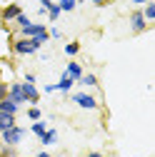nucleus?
Returning <instances> with one entry per match:
<instances>
[{"label":"nucleus","mask_w":155,"mask_h":157,"mask_svg":"<svg viewBox=\"0 0 155 157\" xmlns=\"http://www.w3.org/2000/svg\"><path fill=\"white\" fill-rule=\"evenodd\" d=\"M43 45H45V43L38 40V37H15L13 52H15V55H35Z\"/></svg>","instance_id":"f257e3e1"},{"label":"nucleus","mask_w":155,"mask_h":157,"mask_svg":"<svg viewBox=\"0 0 155 157\" xmlns=\"http://www.w3.org/2000/svg\"><path fill=\"white\" fill-rule=\"evenodd\" d=\"M25 127H20V125H15V127H10V130H5V132H0V140H3V145L5 147H18L23 142V137H25Z\"/></svg>","instance_id":"f03ea898"},{"label":"nucleus","mask_w":155,"mask_h":157,"mask_svg":"<svg viewBox=\"0 0 155 157\" xmlns=\"http://www.w3.org/2000/svg\"><path fill=\"white\" fill-rule=\"evenodd\" d=\"M70 100H73L78 107H83V110H98V107H100V102L95 100L90 92H73Z\"/></svg>","instance_id":"7ed1b4c3"},{"label":"nucleus","mask_w":155,"mask_h":157,"mask_svg":"<svg viewBox=\"0 0 155 157\" xmlns=\"http://www.w3.org/2000/svg\"><path fill=\"white\" fill-rule=\"evenodd\" d=\"M150 25L145 23V17H143V13L140 10H133L130 13V30L135 33V35H140V33H145Z\"/></svg>","instance_id":"20e7f679"},{"label":"nucleus","mask_w":155,"mask_h":157,"mask_svg":"<svg viewBox=\"0 0 155 157\" xmlns=\"http://www.w3.org/2000/svg\"><path fill=\"white\" fill-rule=\"evenodd\" d=\"M20 13H23V8H20V5H18V3H10V5H5L3 10H0V20L8 25V23H13Z\"/></svg>","instance_id":"39448f33"},{"label":"nucleus","mask_w":155,"mask_h":157,"mask_svg":"<svg viewBox=\"0 0 155 157\" xmlns=\"http://www.w3.org/2000/svg\"><path fill=\"white\" fill-rule=\"evenodd\" d=\"M8 97L15 105H25V95H23V82H10L8 85Z\"/></svg>","instance_id":"423d86ee"},{"label":"nucleus","mask_w":155,"mask_h":157,"mask_svg":"<svg viewBox=\"0 0 155 157\" xmlns=\"http://www.w3.org/2000/svg\"><path fill=\"white\" fill-rule=\"evenodd\" d=\"M83 72H85V70H83V65H80V63H75V60H70V63L65 65V70H63V75H68L70 80H75V82L83 77Z\"/></svg>","instance_id":"0eeeda50"},{"label":"nucleus","mask_w":155,"mask_h":157,"mask_svg":"<svg viewBox=\"0 0 155 157\" xmlns=\"http://www.w3.org/2000/svg\"><path fill=\"white\" fill-rule=\"evenodd\" d=\"M23 95H25V102H30V105L40 102V90L35 85H30V82H23Z\"/></svg>","instance_id":"6e6552de"},{"label":"nucleus","mask_w":155,"mask_h":157,"mask_svg":"<svg viewBox=\"0 0 155 157\" xmlns=\"http://www.w3.org/2000/svg\"><path fill=\"white\" fill-rule=\"evenodd\" d=\"M73 87H75V80H70L68 75L60 77V82H55V90H58V92H63V95H70Z\"/></svg>","instance_id":"1a4fd4ad"},{"label":"nucleus","mask_w":155,"mask_h":157,"mask_svg":"<svg viewBox=\"0 0 155 157\" xmlns=\"http://www.w3.org/2000/svg\"><path fill=\"white\" fill-rule=\"evenodd\" d=\"M0 112H8V115H18L20 112V105H15L10 97H3L0 100Z\"/></svg>","instance_id":"9d476101"},{"label":"nucleus","mask_w":155,"mask_h":157,"mask_svg":"<svg viewBox=\"0 0 155 157\" xmlns=\"http://www.w3.org/2000/svg\"><path fill=\"white\" fill-rule=\"evenodd\" d=\"M55 142H58V130H55V127H48L45 135L40 137V145H43V147H50V145H55Z\"/></svg>","instance_id":"9b49d317"},{"label":"nucleus","mask_w":155,"mask_h":157,"mask_svg":"<svg viewBox=\"0 0 155 157\" xmlns=\"http://www.w3.org/2000/svg\"><path fill=\"white\" fill-rule=\"evenodd\" d=\"M78 85H83V87H98V75H95V72H83V77L78 80Z\"/></svg>","instance_id":"f8f14e48"},{"label":"nucleus","mask_w":155,"mask_h":157,"mask_svg":"<svg viewBox=\"0 0 155 157\" xmlns=\"http://www.w3.org/2000/svg\"><path fill=\"white\" fill-rule=\"evenodd\" d=\"M15 115H8V112H0V132H5L10 127H15Z\"/></svg>","instance_id":"ddd939ff"},{"label":"nucleus","mask_w":155,"mask_h":157,"mask_svg":"<svg viewBox=\"0 0 155 157\" xmlns=\"http://www.w3.org/2000/svg\"><path fill=\"white\" fill-rule=\"evenodd\" d=\"M45 130H48V122H45V120H38V122H33V125H30V132L38 137V140H40V137L45 135Z\"/></svg>","instance_id":"4468645a"},{"label":"nucleus","mask_w":155,"mask_h":157,"mask_svg":"<svg viewBox=\"0 0 155 157\" xmlns=\"http://www.w3.org/2000/svg\"><path fill=\"white\" fill-rule=\"evenodd\" d=\"M140 13H143V17H145V23L150 25V23L155 20V3H153V0H150V3H145V8H143Z\"/></svg>","instance_id":"2eb2a0df"},{"label":"nucleus","mask_w":155,"mask_h":157,"mask_svg":"<svg viewBox=\"0 0 155 157\" xmlns=\"http://www.w3.org/2000/svg\"><path fill=\"white\" fill-rule=\"evenodd\" d=\"M25 115H28V120H30V122H38V120H43V110L38 107V105H30V107L25 110Z\"/></svg>","instance_id":"dca6fc26"},{"label":"nucleus","mask_w":155,"mask_h":157,"mask_svg":"<svg viewBox=\"0 0 155 157\" xmlns=\"http://www.w3.org/2000/svg\"><path fill=\"white\" fill-rule=\"evenodd\" d=\"M58 8H60V13H73L78 8V0H55Z\"/></svg>","instance_id":"f3484780"},{"label":"nucleus","mask_w":155,"mask_h":157,"mask_svg":"<svg viewBox=\"0 0 155 157\" xmlns=\"http://www.w3.org/2000/svg\"><path fill=\"white\" fill-rule=\"evenodd\" d=\"M45 15L50 17V23H55V20H58V17H60L63 13H60V8H58V3H50V5L45 8Z\"/></svg>","instance_id":"a211bd4d"},{"label":"nucleus","mask_w":155,"mask_h":157,"mask_svg":"<svg viewBox=\"0 0 155 157\" xmlns=\"http://www.w3.org/2000/svg\"><path fill=\"white\" fill-rule=\"evenodd\" d=\"M63 52H65L68 57H75L78 52H80V43H78V40H73V43H68V45L63 48Z\"/></svg>","instance_id":"6ab92c4d"},{"label":"nucleus","mask_w":155,"mask_h":157,"mask_svg":"<svg viewBox=\"0 0 155 157\" xmlns=\"http://www.w3.org/2000/svg\"><path fill=\"white\" fill-rule=\"evenodd\" d=\"M13 23H15V28H18V30H20V28H25V25H30L33 20H30V17H28L25 13H20V15H18V17H15Z\"/></svg>","instance_id":"aec40b11"},{"label":"nucleus","mask_w":155,"mask_h":157,"mask_svg":"<svg viewBox=\"0 0 155 157\" xmlns=\"http://www.w3.org/2000/svg\"><path fill=\"white\" fill-rule=\"evenodd\" d=\"M48 35L53 37V40H60V37H63V33H60V30H58L55 25H53V28H48Z\"/></svg>","instance_id":"412c9836"},{"label":"nucleus","mask_w":155,"mask_h":157,"mask_svg":"<svg viewBox=\"0 0 155 157\" xmlns=\"http://www.w3.org/2000/svg\"><path fill=\"white\" fill-rule=\"evenodd\" d=\"M3 97H8V82L0 80V100H3Z\"/></svg>","instance_id":"4be33fe9"},{"label":"nucleus","mask_w":155,"mask_h":157,"mask_svg":"<svg viewBox=\"0 0 155 157\" xmlns=\"http://www.w3.org/2000/svg\"><path fill=\"white\" fill-rule=\"evenodd\" d=\"M35 80H38V77H35V72H25V80H23V82H30V85H35Z\"/></svg>","instance_id":"5701e85b"},{"label":"nucleus","mask_w":155,"mask_h":157,"mask_svg":"<svg viewBox=\"0 0 155 157\" xmlns=\"http://www.w3.org/2000/svg\"><path fill=\"white\" fill-rule=\"evenodd\" d=\"M88 3H93V5H98V8H103V5H108V0H88Z\"/></svg>","instance_id":"b1692460"},{"label":"nucleus","mask_w":155,"mask_h":157,"mask_svg":"<svg viewBox=\"0 0 155 157\" xmlns=\"http://www.w3.org/2000/svg\"><path fill=\"white\" fill-rule=\"evenodd\" d=\"M43 92H48V95H53V92H58V90H55V85H45V87H43Z\"/></svg>","instance_id":"393cba45"},{"label":"nucleus","mask_w":155,"mask_h":157,"mask_svg":"<svg viewBox=\"0 0 155 157\" xmlns=\"http://www.w3.org/2000/svg\"><path fill=\"white\" fill-rule=\"evenodd\" d=\"M38 3H40V8H48L50 3H55V0H38Z\"/></svg>","instance_id":"a878e982"},{"label":"nucleus","mask_w":155,"mask_h":157,"mask_svg":"<svg viewBox=\"0 0 155 157\" xmlns=\"http://www.w3.org/2000/svg\"><path fill=\"white\" fill-rule=\"evenodd\" d=\"M133 5H145V3H150V0H130Z\"/></svg>","instance_id":"bb28decb"},{"label":"nucleus","mask_w":155,"mask_h":157,"mask_svg":"<svg viewBox=\"0 0 155 157\" xmlns=\"http://www.w3.org/2000/svg\"><path fill=\"white\" fill-rule=\"evenodd\" d=\"M85 157H105V155H103V152H88Z\"/></svg>","instance_id":"cd10ccee"},{"label":"nucleus","mask_w":155,"mask_h":157,"mask_svg":"<svg viewBox=\"0 0 155 157\" xmlns=\"http://www.w3.org/2000/svg\"><path fill=\"white\" fill-rule=\"evenodd\" d=\"M35 157H50V152H45V150H43V152H38Z\"/></svg>","instance_id":"c85d7f7f"},{"label":"nucleus","mask_w":155,"mask_h":157,"mask_svg":"<svg viewBox=\"0 0 155 157\" xmlns=\"http://www.w3.org/2000/svg\"><path fill=\"white\" fill-rule=\"evenodd\" d=\"M0 157H3V152H0Z\"/></svg>","instance_id":"c756f323"}]
</instances>
